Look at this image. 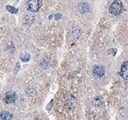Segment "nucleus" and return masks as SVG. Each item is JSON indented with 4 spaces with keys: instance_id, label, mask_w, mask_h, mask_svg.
<instances>
[{
    "instance_id": "f257e3e1",
    "label": "nucleus",
    "mask_w": 128,
    "mask_h": 120,
    "mask_svg": "<svg viewBox=\"0 0 128 120\" xmlns=\"http://www.w3.org/2000/svg\"><path fill=\"white\" fill-rule=\"evenodd\" d=\"M124 10V6L120 0H115L112 3L109 8L110 12L114 15H118L122 13Z\"/></svg>"
},
{
    "instance_id": "f03ea898",
    "label": "nucleus",
    "mask_w": 128,
    "mask_h": 120,
    "mask_svg": "<svg viewBox=\"0 0 128 120\" xmlns=\"http://www.w3.org/2000/svg\"><path fill=\"white\" fill-rule=\"evenodd\" d=\"M42 6L41 0H29L26 3V9L31 12H37Z\"/></svg>"
},
{
    "instance_id": "7ed1b4c3",
    "label": "nucleus",
    "mask_w": 128,
    "mask_h": 120,
    "mask_svg": "<svg viewBox=\"0 0 128 120\" xmlns=\"http://www.w3.org/2000/svg\"><path fill=\"white\" fill-rule=\"evenodd\" d=\"M16 94L13 91H8L6 94L5 97H4V100L6 103H12L13 102L15 101L16 100Z\"/></svg>"
},
{
    "instance_id": "20e7f679",
    "label": "nucleus",
    "mask_w": 128,
    "mask_h": 120,
    "mask_svg": "<svg viewBox=\"0 0 128 120\" xmlns=\"http://www.w3.org/2000/svg\"><path fill=\"white\" fill-rule=\"evenodd\" d=\"M93 72H94V74L95 76H96L98 77H102L105 74V69L102 66L97 65V66H95L94 67Z\"/></svg>"
},
{
    "instance_id": "39448f33",
    "label": "nucleus",
    "mask_w": 128,
    "mask_h": 120,
    "mask_svg": "<svg viewBox=\"0 0 128 120\" xmlns=\"http://www.w3.org/2000/svg\"><path fill=\"white\" fill-rule=\"evenodd\" d=\"M120 76L124 79L126 80L127 79V62L125 61L121 67H120Z\"/></svg>"
},
{
    "instance_id": "423d86ee",
    "label": "nucleus",
    "mask_w": 128,
    "mask_h": 120,
    "mask_svg": "<svg viewBox=\"0 0 128 120\" xmlns=\"http://www.w3.org/2000/svg\"><path fill=\"white\" fill-rule=\"evenodd\" d=\"M78 10L82 14H87L90 12V6L87 3H82L78 6Z\"/></svg>"
},
{
    "instance_id": "0eeeda50",
    "label": "nucleus",
    "mask_w": 128,
    "mask_h": 120,
    "mask_svg": "<svg viewBox=\"0 0 128 120\" xmlns=\"http://www.w3.org/2000/svg\"><path fill=\"white\" fill-rule=\"evenodd\" d=\"M12 115L7 112V111H2L0 112V120H12Z\"/></svg>"
},
{
    "instance_id": "6e6552de",
    "label": "nucleus",
    "mask_w": 128,
    "mask_h": 120,
    "mask_svg": "<svg viewBox=\"0 0 128 120\" xmlns=\"http://www.w3.org/2000/svg\"><path fill=\"white\" fill-rule=\"evenodd\" d=\"M20 57H21V59H22V61H25V62H26V61H28L29 60H30V54H23L21 56H20Z\"/></svg>"
},
{
    "instance_id": "1a4fd4ad",
    "label": "nucleus",
    "mask_w": 128,
    "mask_h": 120,
    "mask_svg": "<svg viewBox=\"0 0 128 120\" xmlns=\"http://www.w3.org/2000/svg\"><path fill=\"white\" fill-rule=\"evenodd\" d=\"M10 12H12V13H16L17 12V9H15L14 8H13V7H12V6H7V8H6Z\"/></svg>"
}]
</instances>
